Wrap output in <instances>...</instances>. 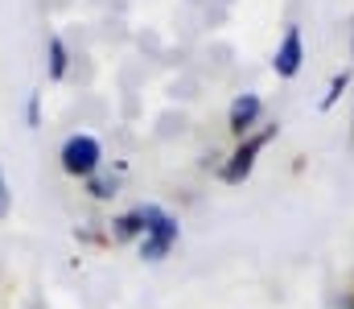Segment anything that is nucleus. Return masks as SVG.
Segmentation results:
<instances>
[{"instance_id": "20e7f679", "label": "nucleus", "mask_w": 354, "mask_h": 309, "mask_svg": "<svg viewBox=\"0 0 354 309\" xmlns=\"http://www.w3.org/2000/svg\"><path fill=\"white\" fill-rule=\"evenodd\" d=\"M272 66H276L280 79H292V75L301 71V29H297V25H288L280 50H276V58H272Z\"/></svg>"}, {"instance_id": "f03ea898", "label": "nucleus", "mask_w": 354, "mask_h": 309, "mask_svg": "<svg viewBox=\"0 0 354 309\" xmlns=\"http://www.w3.org/2000/svg\"><path fill=\"white\" fill-rule=\"evenodd\" d=\"M99 165V140L95 136H71L62 149V169L75 178H91Z\"/></svg>"}, {"instance_id": "0eeeda50", "label": "nucleus", "mask_w": 354, "mask_h": 309, "mask_svg": "<svg viewBox=\"0 0 354 309\" xmlns=\"http://www.w3.org/2000/svg\"><path fill=\"white\" fill-rule=\"evenodd\" d=\"M136 231H145V210L124 214V218H120V227H115V235H120V239H128V235H136Z\"/></svg>"}, {"instance_id": "39448f33", "label": "nucleus", "mask_w": 354, "mask_h": 309, "mask_svg": "<svg viewBox=\"0 0 354 309\" xmlns=\"http://www.w3.org/2000/svg\"><path fill=\"white\" fill-rule=\"evenodd\" d=\"M256 115H260V100H256V95H239L235 107H231V128H235V132H248Z\"/></svg>"}, {"instance_id": "f257e3e1", "label": "nucleus", "mask_w": 354, "mask_h": 309, "mask_svg": "<svg viewBox=\"0 0 354 309\" xmlns=\"http://www.w3.org/2000/svg\"><path fill=\"white\" fill-rule=\"evenodd\" d=\"M177 239V223L157 206H145V260H161Z\"/></svg>"}, {"instance_id": "9d476101", "label": "nucleus", "mask_w": 354, "mask_h": 309, "mask_svg": "<svg viewBox=\"0 0 354 309\" xmlns=\"http://www.w3.org/2000/svg\"><path fill=\"white\" fill-rule=\"evenodd\" d=\"M8 214V190H4V174H0V218Z\"/></svg>"}, {"instance_id": "1a4fd4ad", "label": "nucleus", "mask_w": 354, "mask_h": 309, "mask_svg": "<svg viewBox=\"0 0 354 309\" xmlns=\"http://www.w3.org/2000/svg\"><path fill=\"white\" fill-rule=\"evenodd\" d=\"M91 194H95V198H107V194H115V190H111V182H95Z\"/></svg>"}, {"instance_id": "6e6552de", "label": "nucleus", "mask_w": 354, "mask_h": 309, "mask_svg": "<svg viewBox=\"0 0 354 309\" xmlns=\"http://www.w3.org/2000/svg\"><path fill=\"white\" fill-rule=\"evenodd\" d=\"M346 83H351L346 75H338V79H334V87H330V95H326V107H330V103H334L338 95H342V91H346Z\"/></svg>"}, {"instance_id": "423d86ee", "label": "nucleus", "mask_w": 354, "mask_h": 309, "mask_svg": "<svg viewBox=\"0 0 354 309\" xmlns=\"http://www.w3.org/2000/svg\"><path fill=\"white\" fill-rule=\"evenodd\" d=\"M50 75H54V79H62V75H66V50H62V41H58V37H50Z\"/></svg>"}, {"instance_id": "7ed1b4c3", "label": "nucleus", "mask_w": 354, "mask_h": 309, "mask_svg": "<svg viewBox=\"0 0 354 309\" xmlns=\"http://www.w3.org/2000/svg\"><path fill=\"white\" fill-rule=\"evenodd\" d=\"M272 136H276V128H268V132H260V136H252L248 144H239V153L231 157V165L223 169V178H227V182H243V178L252 174V165H256V153L264 149Z\"/></svg>"}]
</instances>
